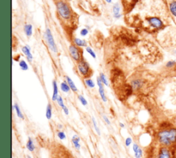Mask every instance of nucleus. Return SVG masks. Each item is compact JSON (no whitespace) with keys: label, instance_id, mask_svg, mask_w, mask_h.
I'll use <instances>...</instances> for the list:
<instances>
[{"label":"nucleus","instance_id":"f257e3e1","mask_svg":"<svg viewBox=\"0 0 176 158\" xmlns=\"http://www.w3.org/2000/svg\"><path fill=\"white\" fill-rule=\"evenodd\" d=\"M158 139L162 145L171 146L176 142V129L164 130L158 134Z\"/></svg>","mask_w":176,"mask_h":158},{"label":"nucleus","instance_id":"f03ea898","mask_svg":"<svg viewBox=\"0 0 176 158\" xmlns=\"http://www.w3.org/2000/svg\"><path fill=\"white\" fill-rule=\"evenodd\" d=\"M57 8L59 15L64 20H69L71 17L70 8L63 1H59L57 3Z\"/></svg>","mask_w":176,"mask_h":158},{"label":"nucleus","instance_id":"7ed1b4c3","mask_svg":"<svg viewBox=\"0 0 176 158\" xmlns=\"http://www.w3.org/2000/svg\"><path fill=\"white\" fill-rule=\"evenodd\" d=\"M45 36H46L47 44L48 45V47L52 52L57 53L58 52L57 45H56L55 42V39H54L53 35H52V32L50 31V29H47L46 31V33H45Z\"/></svg>","mask_w":176,"mask_h":158},{"label":"nucleus","instance_id":"20e7f679","mask_svg":"<svg viewBox=\"0 0 176 158\" xmlns=\"http://www.w3.org/2000/svg\"><path fill=\"white\" fill-rule=\"evenodd\" d=\"M78 71L82 76L87 77L89 76L91 69L89 67V64L84 59H80L78 63Z\"/></svg>","mask_w":176,"mask_h":158},{"label":"nucleus","instance_id":"39448f33","mask_svg":"<svg viewBox=\"0 0 176 158\" xmlns=\"http://www.w3.org/2000/svg\"><path fill=\"white\" fill-rule=\"evenodd\" d=\"M69 52H70L71 57L75 61L79 62L81 59V56H80L79 49L76 46H74V45H71L69 47Z\"/></svg>","mask_w":176,"mask_h":158},{"label":"nucleus","instance_id":"423d86ee","mask_svg":"<svg viewBox=\"0 0 176 158\" xmlns=\"http://www.w3.org/2000/svg\"><path fill=\"white\" fill-rule=\"evenodd\" d=\"M147 22L149 25L155 29H160L163 26V22H162V20L156 17H151L147 18Z\"/></svg>","mask_w":176,"mask_h":158},{"label":"nucleus","instance_id":"0eeeda50","mask_svg":"<svg viewBox=\"0 0 176 158\" xmlns=\"http://www.w3.org/2000/svg\"><path fill=\"white\" fill-rule=\"evenodd\" d=\"M96 82H97V85H98V92H99V94H100L101 99H102V100L105 101V102H106V101H107V99L105 93V90L103 88L104 84H103L100 77H98V78H97Z\"/></svg>","mask_w":176,"mask_h":158},{"label":"nucleus","instance_id":"6e6552de","mask_svg":"<svg viewBox=\"0 0 176 158\" xmlns=\"http://www.w3.org/2000/svg\"><path fill=\"white\" fill-rule=\"evenodd\" d=\"M21 50H22V52H24V54L25 55V56L28 59V62H31L33 61V55H32V53H31L30 48V46H28V45L27 46H23L21 48Z\"/></svg>","mask_w":176,"mask_h":158},{"label":"nucleus","instance_id":"1a4fd4ad","mask_svg":"<svg viewBox=\"0 0 176 158\" xmlns=\"http://www.w3.org/2000/svg\"><path fill=\"white\" fill-rule=\"evenodd\" d=\"M158 158H171V153L166 147H162L160 148Z\"/></svg>","mask_w":176,"mask_h":158},{"label":"nucleus","instance_id":"9d476101","mask_svg":"<svg viewBox=\"0 0 176 158\" xmlns=\"http://www.w3.org/2000/svg\"><path fill=\"white\" fill-rule=\"evenodd\" d=\"M113 13L114 17L116 19H120L122 15L121 14V6L119 3H115L113 6Z\"/></svg>","mask_w":176,"mask_h":158},{"label":"nucleus","instance_id":"9b49d317","mask_svg":"<svg viewBox=\"0 0 176 158\" xmlns=\"http://www.w3.org/2000/svg\"><path fill=\"white\" fill-rule=\"evenodd\" d=\"M52 86H53V93H52V101H57V97H59V91H58V86L57 83L56 81H53L52 82Z\"/></svg>","mask_w":176,"mask_h":158},{"label":"nucleus","instance_id":"f8f14e48","mask_svg":"<svg viewBox=\"0 0 176 158\" xmlns=\"http://www.w3.org/2000/svg\"><path fill=\"white\" fill-rule=\"evenodd\" d=\"M80 138L78 135H73L72 138V142L73 143V145H74V147H75L76 149L77 150H79L80 148Z\"/></svg>","mask_w":176,"mask_h":158},{"label":"nucleus","instance_id":"ddd939ff","mask_svg":"<svg viewBox=\"0 0 176 158\" xmlns=\"http://www.w3.org/2000/svg\"><path fill=\"white\" fill-rule=\"evenodd\" d=\"M132 87L133 89L138 90L143 86V81L142 80H134L132 82Z\"/></svg>","mask_w":176,"mask_h":158},{"label":"nucleus","instance_id":"4468645a","mask_svg":"<svg viewBox=\"0 0 176 158\" xmlns=\"http://www.w3.org/2000/svg\"><path fill=\"white\" fill-rule=\"evenodd\" d=\"M65 78H66L67 83L68 84V85L70 87L71 90H72V91H73L74 92H77L78 91L77 87L76 86L75 84L74 83V82H73V80H72V79H71L70 77H68V76L65 77Z\"/></svg>","mask_w":176,"mask_h":158},{"label":"nucleus","instance_id":"2eb2a0df","mask_svg":"<svg viewBox=\"0 0 176 158\" xmlns=\"http://www.w3.org/2000/svg\"><path fill=\"white\" fill-rule=\"evenodd\" d=\"M74 42L76 46L78 47H87V42L86 41L83 40V39H79V38H74Z\"/></svg>","mask_w":176,"mask_h":158},{"label":"nucleus","instance_id":"dca6fc26","mask_svg":"<svg viewBox=\"0 0 176 158\" xmlns=\"http://www.w3.org/2000/svg\"><path fill=\"white\" fill-rule=\"evenodd\" d=\"M24 32H25L26 36L30 37L33 34V26L31 24H26L24 26Z\"/></svg>","mask_w":176,"mask_h":158},{"label":"nucleus","instance_id":"f3484780","mask_svg":"<svg viewBox=\"0 0 176 158\" xmlns=\"http://www.w3.org/2000/svg\"><path fill=\"white\" fill-rule=\"evenodd\" d=\"M26 147H27L28 150L30 152L34 151L35 149V144H34L33 141L32 140V139L30 138V137H29L28 140L27 144H26Z\"/></svg>","mask_w":176,"mask_h":158},{"label":"nucleus","instance_id":"a211bd4d","mask_svg":"<svg viewBox=\"0 0 176 158\" xmlns=\"http://www.w3.org/2000/svg\"><path fill=\"white\" fill-rule=\"evenodd\" d=\"M13 108H14L15 110L17 115L19 118H21V119L24 120V115L22 114V113L21 111V109H20L19 106V105L17 104H15L14 106H13Z\"/></svg>","mask_w":176,"mask_h":158},{"label":"nucleus","instance_id":"6ab92c4d","mask_svg":"<svg viewBox=\"0 0 176 158\" xmlns=\"http://www.w3.org/2000/svg\"><path fill=\"white\" fill-rule=\"evenodd\" d=\"M61 91L64 92V93H68V92H70L71 88L70 86H69L68 84H67V82H63L61 84Z\"/></svg>","mask_w":176,"mask_h":158},{"label":"nucleus","instance_id":"aec40b11","mask_svg":"<svg viewBox=\"0 0 176 158\" xmlns=\"http://www.w3.org/2000/svg\"><path fill=\"white\" fill-rule=\"evenodd\" d=\"M52 106L50 104H48L46 108V116L48 120H50L52 116Z\"/></svg>","mask_w":176,"mask_h":158},{"label":"nucleus","instance_id":"412c9836","mask_svg":"<svg viewBox=\"0 0 176 158\" xmlns=\"http://www.w3.org/2000/svg\"><path fill=\"white\" fill-rule=\"evenodd\" d=\"M169 9L172 15L176 17V1H173L170 3L169 5Z\"/></svg>","mask_w":176,"mask_h":158},{"label":"nucleus","instance_id":"4be33fe9","mask_svg":"<svg viewBox=\"0 0 176 158\" xmlns=\"http://www.w3.org/2000/svg\"><path fill=\"white\" fill-rule=\"evenodd\" d=\"M19 66L21 68V69L22 71H28V66L27 63L26 62L25 60H21V61L19 62Z\"/></svg>","mask_w":176,"mask_h":158},{"label":"nucleus","instance_id":"5701e85b","mask_svg":"<svg viewBox=\"0 0 176 158\" xmlns=\"http://www.w3.org/2000/svg\"><path fill=\"white\" fill-rule=\"evenodd\" d=\"M85 83L87 87H89L90 88H93L95 87L94 82L93 80H91V79H89V78L86 79V80H85Z\"/></svg>","mask_w":176,"mask_h":158},{"label":"nucleus","instance_id":"b1692460","mask_svg":"<svg viewBox=\"0 0 176 158\" xmlns=\"http://www.w3.org/2000/svg\"><path fill=\"white\" fill-rule=\"evenodd\" d=\"M99 77H100V78L101 81H102L103 84L105 86H109V84H108V81H107V78H106L105 75V74H103V73H100V75H99Z\"/></svg>","mask_w":176,"mask_h":158},{"label":"nucleus","instance_id":"393cba45","mask_svg":"<svg viewBox=\"0 0 176 158\" xmlns=\"http://www.w3.org/2000/svg\"><path fill=\"white\" fill-rule=\"evenodd\" d=\"M91 120H92V123H93L94 127V129H95V131H96L97 135H100V129H99L98 125H97V122L96 121V120H95L94 117H92Z\"/></svg>","mask_w":176,"mask_h":158},{"label":"nucleus","instance_id":"a878e982","mask_svg":"<svg viewBox=\"0 0 176 158\" xmlns=\"http://www.w3.org/2000/svg\"><path fill=\"white\" fill-rule=\"evenodd\" d=\"M85 50H86V51H87V53L89 55H90L94 58V59H96V53H95V52L92 49H91L90 47L87 46L85 48Z\"/></svg>","mask_w":176,"mask_h":158},{"label":"nucleus","instance_id":"bb28decb","mask_svg":"<svg viewBox=\"0 0 176 158\" xmlns=\"http://www.w3.org/2000/svg\"><path fill=\"white\" fill-rule=\"evenodd\" d=\"M57 101L58 104H59V106L60 107H61V108H63L65 106V104H64V102H63V100L62 97H61V96L59 95V97H57Z\"/></svg>","mask_w":176,"mask_h":158},{"label":"nucleus","instance_id":"cd10ccee","mask_svg":"<svg viewBox=\"0 0 176 158\" xmlns=\"http://www.w3.org/2000/svg\"><path fill=\"white\" fill-rule=\"evenodd\" d=\"M78 100L80 101V102L81 103L82 105H83V106H87V101L83 95H78Z\"/></svg>","mask_w":176,"mask_h":158},{"label":"nucleus","instance_id":"c85d7f7f","mask_svg":"<svg viewBox=\"0 0 176 158\" xmlns=\"http://www.w3.org/2000/svg\"><path fill=\"white\" fill-rule=\"evenodd\" d=\"M57 136L60 140H65V139L66 138V135H65V133L63 132V131H59V132L57 133Z\"/></svg>","mask_w":176,"mask_h":158},{"label":"nucleus","instance_id":"c756f323","mask_svg":"<svg viewBox=\"0 0 176 158\" xmlns=\"http://www.w3.org/2000/svg\"><path fill=\"white\" fill-rule=\"evenodd\" d=\"M135 157L136 158H141L142 156H143V150H142L141 148H139L137 151L135 152Z\"/></svg>","mask_w":176,"mask_h":158},{"label":"nucleus","instance_id":"7c9ffc66","mask_svg":"<svg viewBox=\"0 0 176 158\" xmlns=\"http://www.w3.org/2000/svg\"><path fill=\"white\" fill-rule=\"evenodd\" d=\"M175 64H176V62L171 60V61H168V62L166 64V67L170 69V68H173Z\"/></svg>","mask_w":176,"mask_h":158},{"label":"nucleus","instance_id":"2f4dec72","mask_svg":"<svg viewBox=\"0 0 176 158\" xmlns=\"http://www.w3.org/2000/svg\"><path fill=\"white\" fill-rule=\"evenodd\" d=\"M88 33H89V31H88V30L87 29H83L80 31V35H81V36L85 37L87 35Z\"/></svg>","mask_w":176,"mask_h":158},{"label":"nucleus","instance_id":"473e14b6","mask_svg":"<svg viewBox=\"0 0 176 158\" xmlns=\"http://www.w3.org/2000/svg\"><path fill=\"white\" fill-rule=\"evenodd\" d=\"M132 143V138H131V137H127L126 140H125V145L127 146H130Z\"/></svg>","mask_w":176,"mask_h":158},{"label":"nucleus","instance_id":"72a5a7b5","mask_svg":"<svg viewBox=\"0 0 176 158\" xmlns=\"http://www.w3.org/2000/svg\"><path fill=\"white\" fill-rule=\"evenodd\" d=\"M103 118L104 121L105 122V123L107 124H108V125L111 124V122H110L109 118H108L107 117L106 115H103Z\"/></svg>","mask_w":176,"mask_h":158},{"label":"nucleus","instance_id":"f704fd0d","mask_svg":"<svg viewBox=\"0 0 176 158\" xmlns=\"http://www.w3.org/2000/svg\"><path fill=\"white\" fill-rule=\"evenodd\" d=\"M139 148H140L139 146H138L137 144H134V145H133V150H134V153H135V152L137 151V150L139 149Z\"/></svg>","mask_w":176,"mask_h":158},{"label":"nucleus","instance_id":"c9c22d12","mask_svg":"<svg viewBox=\"0 0 176 158\" xmlns=\"http://www.w3.org/2000/svg\"><path fill=\"white\" fill-rule=\"evenodd\" d=\"M62 109H63V112H64V113L65 115H69V110H68V108H67L66 106H65L64 108H62Z\"/></svg>","mask_w":176,"mask_h":158},{"label":"nucleus","instance_id":"e433bc0d","mask_svg":"<svg viewBox=\"0 0 176 158\" xmlns=\"http://www.w3.org/2000/svg\"><path fill=\"white\" fill-rule=\"evenodd\" d=\"M119 125L121 128H125V124L123 123H122V122H121V123L119 124Z\"/></svg>","mask_w":176,"mask_h":158},{"label":"nucleus","instance_id":"4c0bfd02","mask_svg":"<svg viewBox=\"0 0 176 158\" xmlns=\"http://www.w3.org/2000/svg\"><path fill=\"white\" fill-rule=\"evenodd\" d=\"M105 1L106 2L108 3H111L112 2V0H105Z\"/></svg>","mask_w":176,"mask_h":158},{"label":"nucleus","instance_id":"58836bf2","mask_svg":"<svg viewBox=\"0 0 176 158\" xmlns=\"http://www.w3.org/2000/svg\"><path fill=\"white\" fill-rule=\"evenodd\" d=\"M58 127H59L58 128H59V129H62V128H63V126H62V125H60V124H59V126H58Z\"/></svg>","mask_w":176,"mask_h":158},{"label":"nucleus","instance_id":"ea45409f","mask_svg":"<svg viewBox=\"0 0 176 158\" xmlns=\"http://www.w3.org/2000/svg\"><path fill=\"white\" fill-rule=\"evenodd\" d=\"M28 158H32V157H30V156H29V155H28Z\"/></svg>","mask_w":176,"mask_h":158}]
</instances>
